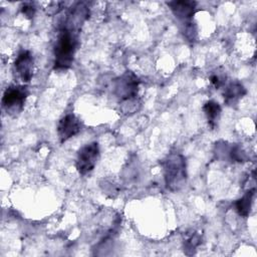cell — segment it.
I'll return each mask as SVG.
<instances>
[{
    "mask_svg": "<svg viewBox=\"0 0 257 257\" xmlns=\"http://www.w3.org/2000/svg\"><path fill=\"white\" fill-rule=\"evenodd\" d=\"M76 47L77 32L67 28H59L53 49V68L55 70L68 69L73 62Z\"/></svg>",
    "mask_w": 257,
    "mask_h": 257,
    "instance_id": "6da1fadb",
    "label": "cell"
},
{
    "mask_svg": "<svg viewBox=\"0 0 257 257\" xmlns=\"http://www.w3.org/2000/svg\"><path fill=\"white\" fill-rule=\"evenodd\" d=\"M165 185L171 192L180 191L187 183V163L186 158L174 153L167 156L163 162Z\"/></svg>",
    "mask_w": 257,
    "mask_h": 257,
    "instance_id": "7a4b0ae2",
    "label": "cell"
},
{
    "mask_svg": "<svg viewBox=\"0 0 257 257\" xmlns=\"http://www.w3.org/2000/svg\"><path fill=\"white\" fill-rule=\"evenodd\" d=\"M139 87L140 79L138 75L131 70L124 71L112 82L113 95L121 102L135 100L139 93Z\"/></svg>",
    "mask_w": 257,
    "mask_h": 257,
    "instance_id": "3957f363",
    "label": "cell"
},
{
    "mask_svg": "<svg viewBox=\"0 0 257 257\" xmlns=\"http://www.w3.org/2000/svg\"><path fill=\"white\" fill-rule=\"evenodd\" d=\"M29 91L25 85H9L2 96V108L11 116H17L23 109Z\"/></svg>",
    "mask_w": 257,
    "mask_h": 257,
    "instance_id": "277c9868",
    "label": "cell"
},
{
    "mask_svg": "<svg viewBox=\"0 0 257 257\" xmlns=\"http://www.w3.org/2000/svg\"><path fill=\"white\" fill-rule=\"evenodd\" d=\"M99 158V146L97 142H91L84 145L77 152L75 161V168L80 175H86L90 173Z\"/></svg>",
    "mask_w": 257,
    "mask_h": 257,
    "instance_id": "5b68a950",
    "label": "cell"
},
{
    "mask_svg": "<svg viewBox=\"0 0 257 257\" xmlns=\"http://www.w3.org/2000/svg\"><path fill=\"white\" fill-rule=\"evenodd\" d=\"M13 69L16 77L23 83L31 80L34 69V58L29 50L22 49L18 52L13 63Z\"/></svg>",
    "mask_w": 257,
    "mask_h": 257,
    "instance_id": "8992f818",
    "label": "cell"
},
{
    "mask_svg": "<svg viewBox=\"0 0 257 257\" xmlns=\"http://www.w3.org/2000/svg\"><path fill=\"white\" fill-rule=\"evenodd\" d=\"M82 128L79 118L73 113H67L62 116L57 124V135L60 143H64L70 138L77 135Z\"/></svg>",
    "mask_w": 257,
    "mask_h": 257,
    "instance_id": "52a82bcc",
    "label": "cell"
},
{
    "mask_svg": "<svg viewBox=\"0 0 257 257\" xmlns=\"http://www.w3.org/2000/svg\"><path fill=\"white\" fill-rule=\"evenodd\" d=\"M167 5L170 7L173 14L179 19L182 24H186L191 22L195 12L197 2L188 1V0H177V1H169Z\"/></svg>",
    "mask_w": 257,
    "mask_h": 257,
    "instance_id": "ba28073f",
    "label": "cell"
},
{
    "mask_svg": "<svg viewBox=\"0 0 257 257\" xmlns=\"http://www.w3.org/2000/svg\"><path fill=\"white\" fill-rule=\"evenodd\" d=\"M246 94V88L239 81H232L224 88V101L228 105L236 104Z\"/></svg>",
    "mask_w": 257,
    "mask_h": 257,
    "instance_id": "9c48e42d",
    "label": "cell"
},
{
    "mask_svg": "<svg viewBox=\"0 0 257 257\" xmlns=\"http://www.w3.org/2000/svg\"><path fill=\"white\" fill-rule=\"evenodd\" d=\"M203 111L206 115L208 124L212 130L218 126V122L221 116V106L215 100H208L203 105Z\"/></svg>",
    "mask_w": 257,
    "mask_h": 257,
    "instance_id": "30bf717a",
    "label": "cell"
},
{
    "mask_svg": "<svg viewBox=\"0 0 257 257\" xmlns=\"http://www.w3.org/2000/svg\"><path fill=\"white\" fill-rule=\"evenodd\" d=\"M254 195H255V189H251L247 191L240 199H238L235 202L234 204L235 210L240 216L247 217L250 214Z\"/></svg>",
    "mask_w": 257,
    "mask_h": 257,
    "instance_id": "8fae6325",
    "label": "cell"
},
{
    "mask_svg": "<svg viewBox=\"0 0 257 257\" xmlns=\"http://www.w3.org/2000/svg\"><path fill=\"white\" fill-rule=\"evenodd\" d=\"M200 243H201V236H200V234L199 233L191 234L189 236V238L184 241V251H185V253L188 255L189 251H191L190 255L194 254L196 248L198 247V245Z\"/></svg>",
    "mask_w": 257,
    "mask_h": 257,
    "instance_id": "7c38bea8",
    "label": "cell"
},
{
    "mask_svg": "<svg viewBox=\"0 0 257 257\" xmlns=\"http://www.w3.org/2000/svg\"><path fill=\"white\" fill-rule=\"evenodd\" d=\"M21 8V12L22 14L27 18V19H32L35 11H36V7L35 4L33 2H24L21 4L20 6Z\"/></svg>",
    "mask_w": 257,
    "mask_h": 257,
    "instance_id": "4fadbf2b",
    "label": "cell"
},
{
    "mask_svg": "<svg viewBox=\"0 0 257 257\" xmlns=\"http://www.w3.org/2000/svg\"><path fill=\"white\" fill-rule=\"evenodd\" d=\"M65 3L62 1H56V2H51L47 8H46V13L48 15H55L57 13H59L63 7H64Z\"/></svg>",
    "mask_w": 257,
    "mask_h": 257,
    "instance_id": "5bb4252c",
    "label": "cell"
},
{
    "mask_svg": "<svg viewBox=\"0 0 257 257\" xmlns=\"http://www.w3.org/2000/svg\"><path fill=\"white\" fill-rule=\"evenodd\" d=\"M225 76L220 73V72H214L211 74L210 76V82L216 87V88H220L221 86H223L225 84Z\"/></svg>",
    "mask_w": 257,
    "mask_h": 257,
    "instance_id": "9a60e30c",
    "label": "cell"
}]
</instances>
